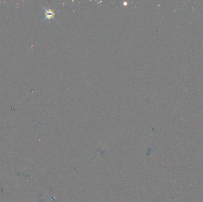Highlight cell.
<instances>
[{
  "mask_svg": "<svg viewBox=\"0 0 203 202\" xmlns=\"http://www.w3.org/2000/svg\"><path fill=\"white\" fill-rule=\"evenodd\" d=\"M44 9L45 10V18L44 20H49L52 18L54 17L55 14L53 11L51 9H47L45 8H44Z\"/></svg>",
  "mask_w": 203,
  "mask_h": 202,
  "instance_id": "cell-1",
  "label": "cell"
}]
</instances>
